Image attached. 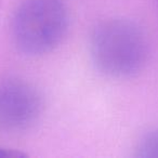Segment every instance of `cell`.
Wrapping results in <instances>:
<instances>
[{
  "instance_id": "obj_1",
  "label": "cell",
  "mask_w": 158,
  "mask_h": 158,
  "mask_svg": "<svg viewBox=\"0 0 158 158\" xmlns=\"http://www.w3.org/2000/svg\"><path fill=\"white\" fill-rule=\"evenodd\" d=\"M90 53L99 70L110 77L126 78L145 66L148 41L144 31L133 21L108 19L93 29Z\"/></svg>"
},
{
  "instance_id": "obj_2",
  "label": "cell",
  "mask_w": 158,
  "mask_h": 158,
  "mask_svg": "<svg viewBox=\"0 0 158 158\" xmlns=\"http://www.w3.org/2000/svg\"><path fill=\"white\" fill-rule=\"evenodd\" d=\"M68 11L63 0H24L12 21L16 47L28 55L50 52L65 36Z\"/></svg>"
},
{
  "instance_id": "obj_3",
  "label": "cell",
  "mask_w": 158,
  "mask_h": 158,
  "mask_svg": "<svg viewBox=\"0 0 158 158\" xmlns=\"http://www.w3.org/2000/svg\"><path fill=\"white\" fill-rule=\"evenodd\" d=\"M42 110L41 95L19 78L0 80V130L15 132L31 127Z\"/></svg>"
},
{
  "instance_id": "obj_4",
  "label": "cell",
  "mask_w": 158,
  "mask_h": 158,
  "mask_svg": "<svg viewBox=\"0 0 158 158\" xmlns=\"http://www.w3.org/2000/svg\"><path fill=\"white\" fill-rule=\"evenodd\" d=\"M135 156L139 158H158V128L147 131L135 147Z\"/></svg>"
},
{
  "instance_id": "obj_5",
  "label": "cell",
  "mask_w": 158,
  "mask_h": 158,
  "mask_svg": "<svg viewBox=\"0 0 158 158\" xmlns=\"http://www.w3.org/2000/svg\"><path fill=\"white\" fill-rule=\"evenodd\" d=\"M23 156L22 154L18 153V152L14 151H8V149H0V157H5V158H16Z\"/></svg>"
}]
</instances>
